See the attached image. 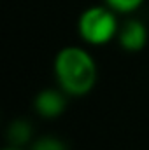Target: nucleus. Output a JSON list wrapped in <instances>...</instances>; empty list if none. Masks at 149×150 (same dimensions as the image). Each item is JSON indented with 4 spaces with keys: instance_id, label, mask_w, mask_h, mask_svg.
<instances>
[{
    "instance_id": "nucleus-1",
    "label": "nucleus",
    "mask_w": 149,
    "mask_h": 150,
    "mask_svg": "<svg viewBox=\"0 0 149 150\" xmlns=\"http://www.w3.org/2000/svg\"><path fill=\"white\" fill-rule=\"evenodd\" d=\"M53 74L60 89L81 98L93 91L98 80V67L91 52L79 45L62 47L53 61Z\"/></svg>"
},
{
    "instance_id": "nucleus-2",
    "label": "nucleus",
    "mask_w": 149,
    "mask_h": 150,
    "mask_svg": "<svg viewBox=\"0 0 149 150\" xmlns=\"http://www.w3.org/2000/svg\"><path fill=\"white\" fill-rule=\"evenodd\" d=\"M119 25L117 12L109 5H91L79 14L77 33L88 45H105L117 37Z\"/></svg>"
},
{
    "instance_id": "nucleus-3",
    "label": "nucleus",
    "mask_w": 149,
    "mask_h": 150,
    "mask_svg": "<svg viewBox=\"0 0 149 150\" xmlns=\"http://www.w3.org/2000/svg\"><path fill=\"white\" fill-rule=\"evenodd\" d=\"M67 93L60 87H46L39 91L34 100V110L46 120L58 119L67 110Z\"/></svg>"
},
{
    "instance_id": "nucleus-4",
    "label": "nucleus",
    "mask_w": 149,
    "mask_h": 150,
    "mask_svg": "<svg viewBox=\"0 0 149 150\" xmlns=\"http://www.w3.org/2000/svg\"><path fill=\"white\" fill-rule=\"evenodd\" d=\"M149 38V32L148 26L137 19V18H132V19H126L125 23L119 25V32H117V44L121 45L123 51L126 52H140L146 44H148Z\"/></svg>"
},
{
    "instance_id": "nucleus-5",
    "label": "nucleus",
    "mask_w": 149,
    "mask_h": 150,
    "mask_svg": "<svg viewBox=\"0 0 149 150\" xmlns=\"http://www.w3.org/2000/svg\"><path fill=\"white\" fill-rule=\"evenodd\" d=\"M7 142L12 147H25L32 142V124L27 119H16L7 127Z\"/></svg>"
},
{
    "instance_id": "nucleus-6",
    "label": "nucleus",
    "mask_w": 149,
    "mask_h": 150,
    "mask_svg": "<svg viewBox=\"0 0 149 150\" xmlns=\"http://www.w3.org/2000/svg\"><path fill=\"white\" fill-rule=\"evenodd\" d=\"M30 150H69V145L58 136H42L32 142Z\"/></svg>"
},
{
    "instance_id": "nucleus-7",
    "label": "nucleus",
    "mask_w": 149,
    "mask_h": 150,
    "mask_svg": "<svg viewBox=\"0 0 149 150\" xmlns=\"http://www.w3.org/2000/svg\"><path fill=\"white\" fill-rule=\"evenodd\" d=\"M144 2L146 0H104V4L117 14H133L142 7Z\"/></svg>"
},
{
    "instance_id": "nucleus-8",
    "label": "nucleus",
    "mask_w": 149,
    "mask_h": 150,
    "mask_svg": "<svg viewBox=\"0 0 149 150\" xmlns=\"http://www.w3.org/2000/svg\"><path fill=\"white\" fill-rule=\"evenodd\" d=\"M4 150H21L19 147H12V145H9V147H5Z\"/></svg>"
}]
</instances>
